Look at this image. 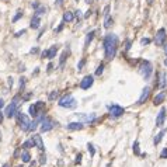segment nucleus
I'll list each match as a JSON object with an SVG mask.
<instances>
[{
	"label": "nucleus",
	"instance_id": "61",
	"mask_svg": "<svg viewBox=\"0 0 167 167\" xmlns=\"http://www.w3.org/2000/svg\"><path fill=\"white\" fill-rule=\"evenodd\" d=\"M77 1H79V0H77Z\"/></svg>",
	"mask_w": 167,
	"mask_h": 167
},
{
	"label": "nucleus",
	"instance_id": "44",
	"mask_svg": "<svg viewBox=\"0 0 167 167\" xmlns=\"http://www.w3.org/2000/svg\"><path fill=\"white\" fill-rule=\"evenodd\" d=\"M7 83H9V87H13V84H14L13 77H9V79H7Z\"/></svg>",
	"mask_w": 167,
	"mask_h": 167
},
{
	"label": "nucleus",
	"instance_id": "51",
	"mask_svg": "<svg viewBox=\"0 0 167 167\" xmlns=\"http://www.w3.org/2000/svg\"><path fill=\"white\" fill-rule=\"evenodd\" d=\"M4 107V101H3V98H0V110Z\"/></svg>",
	"mask_w": 167,
	"mask_h": 167
},
{
	"label": "nucleus",
	"instance_id": "54",
	"mask_svg": "<svg viewBox=\"0 0 167 167\" xmlns=\"http://www.w3.org/2000/svg\"><path fill=\"white\" fill-rule=\"evenodd\" d=\"M84 3H87V4H91V3H93V0H84Z\"/></svg>",
	"mask_w": 167,
	"mask_h": 167
},
{
	"label": "nucleus",
	"instance_id": "58",
	"mask_svg": "<svg viewBox=\"0 0 167 167\" xmlns=\"http://www.w3.org/2000/svg\"><path fill=\"white\" fill-rule=\"evenodd\" d=\"M164 66H167V58L164 59Z\"/></svg>",
	"mask_w": 167,
	"mask_h": 167
},
{
	"label": "nucleus",
	"instance_id": "57",
	"mask_svg": "<svg viewBox=\"0 0 167 167\" xmlns=\"http://www.w3.org/2000/svg\"><path fill=\"white\" fill-rule=\"evenodd\" d=\"M3 167H10V166L7 164V163H4V164H3Z\"/></svg>",
	"mask_w": 167,
	"mask_h": 167
},
{
	"label": "nucleus",
	"instance_id": "17",
	"mask_svg": "<svg viewBox=\"0 0 167 167\" xmlns=\"http://www.w3.org/2000/svg\"><path fill=\"white\" fill-rule=\"evenodd\" d=\"M157 80L159 82H156V86H157L159 88H164L167 86V82H166V73L164 72H162V73L157 74Z\"/></svg>",
	"mask_w": 167,
	"mask_h": 167
},
{
	"label": "nucleus",
	"instance_id": "49",
	"mask_svg": "<svg viewBox=\"0 0 167 167\" xmlns=\"http://www.w3.org/2000/svg\"><path fill=\"white\" fill-rule=\"evenodd\" d=\"M90 16H91V11L88 10V11H86V14H84V19H88Z\"/></svg>",
	"mask_w": 167,
	"mask_h": 167
},
{
	"label": "nucleus",
	"instance_id": "42",
	"mask_svg": "<svg viewBox=\"0 0 167 167\" xmlns=\"http://www.w3.org/2000/svg\"><path fill=\"white\" fill-rule=\"evenodd\" d=\"M24 34H25V30H21V31H19V33H16V35H14V37L19 38V37H21V35H24Z\"/></svg>",
	"mask_w": 167,
	"mask_h": 167
},
{
	"label": "nucleus",
	"instance_id": "53",
	"mask_svg": "<svg viewBox=\"0 0 167 167\" xmlns=\"http://www.w3.org/2000/svg\"><path fill=\"white\" fill-rule=\"evenodd\" d=\"M52 66H53L52 63H49V65H48V72H51V70H52Z\"/></svg>",
	"mask_w": 167,
	"mask_h": 167
},
{
	"label": "nucleus",
	"instance_id": "1",
	"mask_svg": "<svg viewBox=\"0 0 167 167\" xmlns=\"http://www.w3.org/2000/svg\"><path fill=\"white\" fill-rule=\"evenodd\" d=\"M119 45V39L115 34H107L102 39V48H104V58L107 60H111L115 58L117 49Z\"/></svg>",
	"mask_w": 167,
	"mask_h": 167
},
{
	"label": "nucleus",
	"instance_id": "29",
	"mask_svg": "<svg viewBox=\"0 0 167 167\" xmlns=\"http://www.w3.org/2000/svg\"><path fill=\"white\" fill-rule=\"evenodd\" d=\"M87 150H88V153H90V156L94 157V154H96V148H94L93 143H90V142H88L87 143Z\"/></svg>",
	"mask_w": 167,
	"mask_h": 167
},
{
	"label": "nucleus",
	"instance_id": "37",
	"mask_svg": "<svg viewBox=\"0 0 167 167\" xmlns=\"http://www.w3.org/2000/svg\"><path fill=\"white\" fill-rule=\"evenodd\" d=\"M33 96H34V93H27V94H24V96H23V101H28V100L33 97Z\"/></svg>",
	"mask_w": 167,
	"mask_h": 167
},
{
	"label": "nucleus",
	"instance_id": "2",
	"mask_svg": "<svg viewBox=\"0 0 167 167\" xmlns=\"http://www.w3.org/2000/svg\"><path fill=\"white\" fill-rule=\"evenodd\" d=\"M23 102V100H21V97H20V94H17V96H14L13 100H11V102H10L9 105L6 107L4 110V117H7V118H11V117L16 115V112H17V110H19L20 104Z\"/></svg>",
	"mask_w": 167,
	"mask_h": 167
},
{
	"label": "nucleus",
	"instance_id": "30",
	"mask_svg": "<svg viewBox=\"0 0 167 167\" xmlns=\"http://www.w3.org/2000/svg\"><path fill=\"white\" fill-rule=\"evenodd\" d=\"M132 149H134V153L136 154V156H140V149H139V142H138V140H135Z\"/></svg>",
	"mask_w": 167,
	"mask_h": 167
},
{
	"label": "nucleus",
	"instance_id": "55",
	"mask_svg": "<svg viewBox=\"0 0 167 167\" xmlns=\"http://www.w3.org/2000/svg\"><path fill=\"white\" fill-rule=\"evenodd\" d=\"M164 53H166V56H167V45H164Z\"/></svg>",
	"mask_w": 167,
	"mask_h": 167
},
{
	"label": "nucleus",
	"instance_id": "38",
	"mask_svg": "<svg viewBox=\"0 0 167 167\" xmlns=\"http://www.w3.org/2000/svg\"><path fill=\"white\" fill-rule=\"evenodd\" d=\"M25 77H21V79H20V90H23L24 88V86H25Z\"/></svg>",
	"mask_w": 167,
	"mask_h": 167
},
{
	"label": "nucleus",
	"instance_id": "4",
	"mask_svg": "<svg viewBox=\"0 0 167 167\" xmlns=\"http://www.w3.org/2000/svg\"><path fill=\"white\" fill-rule=\"evenodd\" d=\"M138 72H139V74L145 80H149L152 73H153V66H152V63L149 60H142L139 68H138Z\"/></svg>",
	"mask_w": 167,
	"mask_h": 167
},
{
	"label": "nucleus",
	"instance_id": "32",
	"mask_svg": "<svg viewBox=\"0 0 167 167\" xmlns=\"http://www.w3.org/2000/svg\"><path fill=\"white\" fill-rule=\"evenodd\" d=\"M21 17H23V11H21V10H19V11H17V14H16V16H14V19H13V23H17V21H19V20L21 19Z\"/></svg>",
	"mask_w": 167,
	"mask_h": 167
},
{
	"label": "nucleus",
	"instance_id": "31",
	"mask_svg": "<svg viewBox=\"0 0 167 167\" xmlns=\"http://www.w3.org/2000/svg\"><path fill=\"white\" fill-rule=\"evenodd\" d=\"M102 72H104V63H100L98 68L96 69V76H101Z\"/></svg>",
	"mask_w": 167,
	"mask_h": 167
},
{
	"label": "nucleus",
	"instance_id": "41",
	"mask_svg": "<svg viewBox=\"0 0 167 167\" xmlns=\"http://www.w3.org/2000/svg\"><path fill=\"white\" fill-rule=\"evenodd\" d=\"M131 45H132V41H131V39H126V47H125V51H129V49H131Z\"/></svg>",
	"mask_w": 167,
	"mask_h": 167
},
{
	"label": "nucleus",
	"instance_id": "24",
	"mask_svg": "<svg viewBox=\"0 0 167 167\" xmlns=\"http://www.w3.org/2000/svg\"><path fill=\"white\" fill-rule=\"evenodd\" d=\"M73 19H74V14L72 13V11H65L63 13V21L65 23H70V21H73Z\"/></svg>",
	"mask_w": 167,
	"mask_h": 167
},
{
	"label": "nucleus",
	"instance_id": "36",
	"mask_svg": "<svg viewBox=\"0 0 167 167\" xmlns=\"http://www.w3.org/2000/svg\"><path fill=\"white\" fill-rule=\"evenodd\" d=\"M160 159H167V148H163V150L160 152Z\"/></svg>",
	"mask_w": 167,
	"mask_h": 167
},
{
	"label": "nucleus",
	"instance_id": "23",
	"mask_svg": "<svg viewBox=\"0 0 167 167\" xmlns=\"http://www.w3.org/2000/svg\"><path fill=\"white\" fill-rule=\"evenodd\" d=\"M94 35H96V31H90V33L86 35V39H84V48H88V45H90V42L93 41Z\"/></svg>",
	"mask_w": 167,
	"mask_h": 167
},
{
	"label": "nucleus",
	"instance_id": "39",
	"mask_svg": "<svg viewBox=\"0 0 167 167\" xmlns=\"http://www.w3.org/2000/svg\"><path fill=\"white\" fill-rule=\"evenodd\" d=\"M63 25H65V21H63V20H62V23H60V25L58 28H55V33H60V31H62V28H63Z\"/></svg>",
	"mask_w": 167,
	"mask_h": 167
},
{
	"label": "nucleus",
	"instance_id": "35",
	"mask_svg": "<svg viewBox=\"0 0 167 167\" xmlns=\"http://www.w3.org/2000/svg\"><path fill=\"white\" fill-rule=\"evenodd\" d=\"M150 41H152L150 38H142L140 39V45H148V44H150Z\"/></svg>",
	"mask_w": 167,
	"mask_h": 167
},
{
	"label": "nucleus",
	"instance_id": "22",
	"mask_svg": "<svg viewBox=\"0 0 167 167\" xmlns=\"http://www.w3.org/2000/svg\"><path fill=\"white\" fill-rule=\"evenodd\" d=\"M166 131H167V129H164V128H163V129L160 131V132H159V134L156 135V136H154V139H153V145H154V146H157V145L160 143V142H162L163 136L166 135Z\"/></svg>",
	"mask_w": 167,
	"mask_h": 167
},
{
	"label": "nucleus",
	"instance_id": "13",
	"mask_svg": "<svg viewBox=\"0 0 167 167\" xmlns=\"http://www.w3.org/2000/svg\"><path fill=\"white\" fill-rule=\"evenodd\" d=\"M167 110L166 107H162L160 111L157 114V118H156V126H163L164 125V121H166V117H167Z\"/></svg>",
	"mask_w": 167,
	"mask_h": 167
},
{
	"label": "nucleus",
	"instance_id": "59",
	"mask_svg": "<svg viewBox=\"0 0 167 167\" xmlns=\"http://www.w3.org/2000/svg\"><path fill=\"white\" fill-rule=\"evenodd\" d=\"M0 140H1V132H0Z\"/></svg>",
	"mask_w": 167,
	"mask_h": 167
},
{
	"label": "nucleus",
	"instance_id": "15",
	"mask_svg": "<svg viewBox=\"0 0 167 167\" xmlns=\"http://www.w3.org/2000/svg\"><path fill=\"white\" fill-rule=\"evenodd\" d=\"M149 96H150V87L146 86V87H143V90H142V94H140L139 100H138V104H143V102H146V100L149 98Z\"/></svg>",
	"mask_w": 167,
	"mask_h": 167
},
{
	"label": "nucleus",
	"instance_id": "40",
	"mask_svg": "<svg viewBox=\"0 0 167 167\" xmlns=\"http://www.w3.org/2000/svg\"><path fill=\"white\" fill-rule=\"evenodd\" d=\"M82 157H83V156H82V153H79L77 156H76V160H74V163H76V164L82 163Z\"/></svg>",
	"mask_w": 167,
	"mask_h": 167
},
{
	"label": "nucleus",
	"instance_id": "7",
	"mask_svg": "<svg viewBox=\"0 0 167 167\" xmlns=\"http://www.w3.org/2000/svg\"><path fill=\"white\" fill-rule=\"evenodd\" d=\"M108 111H110V117L111 118H119L125 114V108L118 105V104H111V105H108Z\"/></svg>",
	"mask_w": 167,
	"mask_h": 167
},
{
	"label": "nucleus",
	"instance_id": "9",
	"mask_svg": "<svg viewBox=\"0 0 167 167\" xmlns=\"http://www.w3.org/2000/svg\"><path fill=\"white\" fill-rule=\"evenodd\" d=\"M166 41H167V33L164 28H160L157 33H156V37H154V44L157 47H163L166 45Z\"/></svg>",
	"mask_w": 167,
	"mask_h": 167
},
{
	"label": "nucleus",
	"instance_id": "8",
	"mask_svg": "<svg viewBox=\"0 0 167 167\" xmlns=\"http://www.w3.org/2000/svg\"><path fill=\"white\" fill-rule=\"evenodd\" d=\"M56 125H58V124H56L52 118L44 117V119L41 121V132H49V131H52Z\"/></svg>",
	"mask_w": 167,
	"mask_h": 167
},
{
	"label": "nucleus",
	"instance_id": "56",
	"mask_svg": "<svg viewBox=\"0 0 167 167\" xmlns=\"http://www.w3.org/2000/svg\"><path fill=\"white\" fill-rule=\"evenodd\" d=\"M153 1H154V0H148V3H150V4H152Z\"/></svg>",
	"mask_w": 167,
	"mask_h": 167
},
{
	"label": "nucleus",
	"instance_id": "19",
	"mask_svg": "<svg viewBox=\"0 0 167 167\" xmlns=\"http://www.w3.org/2000/svg\"><path fill=\"white\" fill-rule=\"evenodd\" d=\"M69 55H70V51H69V49H65V51L62 52L60 59H59V68H60V69L65 66V62H66V59H68V56H69Z\"/></svg>",
	"mask_w": 167,
	"mask_h": 167
},
{
	"label": "nucleus",
	"instance_id": "50",
	"mask_svg": "<svg viewBox=\"0 0 167 167\" xmlns=\"http://www.w3.org/2000/svg\"><path fill=\"white\" fill-rule=\"evenodd\" d=\"M63 3V0H55V6H60Z\"/></svg>",
	"mask_w": 167,
	"mask_h": 167
},
{
	"label": "nucleus",
	"instance_id": "33",
	"mask_svg": "<svg viewBox=\"0 0 167 167\" xmlns=\"http://www.w3.org/2000/svg\"><path fill=\"white\" fill-rule=\"evenodd\" d=\"M47 163V156L44 154V152H41V154H39V164H45Z\"/></svg>",
	"mask_w": 167,
	"mask_h": 167
},
{
	"label": "nucleus",
	"instance_id": "3",
	"mask_svg": "<svg viewBox=\"0 0 167 167\" xmlns=\"http://www.w3.org/2000/svg\"><path fill=\"white\" fill-rule=\"evenodd\" d=\"M16 119H17V122H19L20 128L23 129V132H28L30 131V125H31V119L28 118L27 114H24V112L19 111L17 110V112H16Z\"/></svg>",
	"mask_w": 167,
	"mask_h": 167
},
{
	"label": "nucleus",
	"instance_id": "11",
	"mask_svg": "<svg viewBox=\"0 0 167 167\" xmlns=\"http://www.w3.org/2000/svg\"><path fill=\"white\" fill-rule=\"evenodd\" d=\"M56 53H58V45H52L49 49H47V51H42L41 53V58L42 59H53V58H56Z\"/></svg>",
	"mask_w": 167,
	"mask_h": 167
},
{
	"label": "nucleus",
	"instance_id": "20",
	"mask_svg": "<svg viewBox=\"0 0 167 167\" xmlns=\"http://www.w3.org/2000/svg\"><path fill=\"white\" fill-rule=\"evenodd\" d=\"M164 98H166V91H160V93L153 98V104L154 105H159V104H162L164 101Z\"/></svg>",
	"mask_w": 167,
	"mask_h": 167
},
{
	"label": "nucleus",
	"instance_id": "18",
	"mask_svg": "<svg viewBox=\"0 0 167 167\" xmlns=\"http://www.w3.org/2000/svg\"><path fill=\"white\" fill-rule=\"evenodd\" d=\"M39 27H41V19H39V16H34L31 19V23H30V28L38 30Z\"/></svg>",
	"mask_w": 167,
	"mask_h": 167
},
{
	"label": "nucleus",
	"instance_id": "28",
	"mask_svg": "<svg viewBox=\"0 0 167 167\" xmlns=\"http://www.w3.org/2000/svg\"><path fill=\"white\" fill-rule=\"evenodd\" d=\"M45 13H47V7H45V6H39V7L35 10V16H39V17Z\"/></svg>",
	"mask_w": 167,
	"mask_h": 167
},
{
	"label": "nucleus",
	"instance_id": "6",
	"mask_svg": "<svg viewBox=\"0 0 167 167\" xmlns=\"http://www.w3.org/2000/svg\"><path fill=\"white\" fill-rule=\"evenodd\" d=\"M59 107L62 108H70V110H73V108H76V105H77V101H76V98L72 96V94H66V96H63V97L59 100Z\"/></svg>",
	"mask_w": 167,
	"mask_h": 167
},
{
	"label": "nucleus",
	"instance_id": "16",
	"mask_svg": "<svg viewBox=\"0 0 167 167\" xmlns=\"http://www.w3.org/2000/svg\"><path fill=\"white\" fill-rule=\"evenodd\" d=\"M83 128H84V124L80 122V121H77V122H70V124L66 125V129L68 131H82Z\"/></svg>",
	"mask_w": 167,
	"mask_h": 167
},
{
	"label": "nucleus",
	"instance_id": "47",
	"mask_svg": "<svg viewBox=\"0 0 167 167\" xmlns=\"http://www.w3.org/2000/svg\"><path fill=\"white\" fill-rule=\"evenodd\" d=\"M3 119H4V112H1V111H0V124L3 122Z\"/></svg>",
	"mask_w": 167,
	"mask_h": 167
},
{
	"label": "nucleus",
	"instance_id": "26",
	"mask_svg": "<svg viewBox=\"0 0 167 167\" xmlns=\"http://www.w3.org/2000/svg\"><path fill=\"white\" fill-rule=\"evenodd\" d=\"M31 148H35V145H34L33 139H30V140H25L23 145H21V149H31Z\"/></svg>",
	"mask_w": 167,
	"mask_h": 167
},
{
	"label": "nucleus",
	"instance_id": "43",
	"mask_svg": "<svg viewBox=\"0 0 167 167\" xmlns=\"http://www.w3.org/2000/svg\"><path fill=\"white\" fill-rule=\"evenodd\" d=\"M31 7L37 10L38 7H39V3H38V1H33V3H31Z\"/></svg>",
	"mask_w": 167,
	"mask_h": 167
},
{
	"label": "nucleus",
	"instance_id": "10",
	"mask_svg": "<svg viewBox=\"0 0 167 167\" xmlns=\"http://www.w3.org/2000/svg\"><path fill=\"white\" fill-rule=\"evenodd\" d=\"M76 117L83 124H94L96 122V114H76Z\"/></svg>",
	"mask_w": 167,
	"mask_h": 167
},
{
	"label": "nucleus",
	"instance_id": "27",
	"mask_svg": "<svg viewBox=\"0 0 167 167\" xmlns=\"http://www.w3.org/2000/svg\"><path fill=\"white\" fill-rule=\"evenodd\" d=\"M58 97H59V91H58V90H53V91H51V93H49L48 100H49V101H53V100H56Z\"/></svg>",
	"mask_w": 167,
	"mask_h": 167
},
{
	"label": "nucleus",
	"instance_id": "14",
	"mask_svg": "<svg viewBox=\"0 0 167 167\" xmlns=\"http://www.w3.org/2000/svg\"><path fill=\"white\" fill-rule=\"evenodd\" d=\"M33 139V142H34V145H35V148H38L39 149V152H44L45 150V146H44V142H42V138H41V135H38V134H35L31 138Z\"/></svg>",
	"mask_w": 167,
	"mask_h": 167
},
{
	"label": "nucleus",
	"instance_id": "52",
	"mask_svg": "<svg viewBox=\"0 0 167 167\" xmlns=\"http://www.w3.org/2000/svg\"><path fill=\"white\" fill-rule=\"evenodd\" d=\"M30 166H31V167H35V166H37V163L31 160V162H30Z\"/></svg>",
	"mask_w": 167,
	"mask_h": 167
},
{
	"label": "nucleus",
	"instance_id": "21",
	"mask_svg": "<svg viewBox=\"0 0 167 167\" xmlns=\"http://www.w3.org/2000/svg\"><path fill=\"white\" fill-rule=\"evenodd\" d=\"M20 159L23 160V163H30L31 162V153L28 152L27 149H24L21 152V154H20Z\"/></svg>",
	"mask_w": 167,
	"mask_h": 167
},
{
	"label": "nucleus",
	"instance_id": "25",
	"mask_svg": "<svg viewBox=\"0 0 167 167\" xmlns=\"http://www.w3.org/2000/svg\"><path fill=\"white\" fill-rule=\"evenodd\" d=\"M112 23H114V20H112V17L110 14L104 16V28H110L112 25Z\"/></svg>",
	"mask_w": 167,
	"mask_h": 167
},
{
	"label": "nucleus",
	"instance_id": "48",
	"mask_svg": "<svg viewBox=\"0 0 167 167\" xmlns=\"http://www.w3.org/2000/svg\"><path fill=\"white\" fill-rule=\"evenodd\" d=\"M19 156H20V148L17 149V150H16V152H14V157L17 159V157H19Z\"/></svg>",
	"mask_w": 167,
	"mask_h": 167
},
{
	"label": "nucleus",
	"instance_id": "34",
	"mask_svg": "<svg viewBox=\"0 0 167 167\" xmlns=\"http://www.w3.org/2000/svg\"><path fill=\"white\" fill-rule=\"evenodd\" d=\"M84 65H86V59L83 58V59H82V60L79 62V63H77V69H79V70H82V69L84 68Z\"/></svg>",
	"mask_w": 167,
	"mask_h": 167
},
{
	"label": "nucleus",
	"instance_id": "45",
	"mask_svg": "<svg viewBox=\"0 0 167 167\" xmlns=\"http://www.w3.org/2000/svg\"><path fill=\"white\" fill-rule=\"evenodd\" d=\"M107 14H110V6L104 7V16H107Z\"/></svg>",
	"mask_w": 167,
	"mask_h": 167
},
{
	"label": "nucleus",
	"instance_id": "12",
	"mask_svg": "<svg viewBox=\"0 0 167 167\" xmlns=\"http://www.w3.org/2000/svg\"><path fill=\"white\" fill-rule=\"evenodd\" d=\"M93 83H94V77L93 76H84L83 79L80 80V88L82 90H88V88L93 86Z\"/></svg>",
	"mask_w": 167,
	"mask_h": 167
},
{
	"label": "nucleus",
	"instance_id": "60",
	"mask_svg": "<svg viewBox=\"0 0 167 167\" xmlns=\"http://www.w3.org/2000/svg\"><path fill=\"white\" fill-rule=\"evenodd\" d=\"M4 1H7V0H4Z\"/></svg>",
	"mask_w": 167,
	"mask_h": 167
},
{
	"label": "nucleus",
	"instance_id": "5",
	"mask_svg": "<svg viewBox=\"0 0 167 167\" xmlns=\"http://www.w3.org/2000/svg\"><path fill=\"white\" fill-rule=\"evenodd\" d=\"M44 111H45V102L44 101L34 102V104H31L30 108H28V112H30V115L33 117V118L39 117L41 114H44Z\"/></svg>",
	"mask_w": 167,
	"mask_h": 167
},
{
	"label": "nucleus",
	"instance_id": "46",
	"mask_svg": "<svg viewBox=\"0 0 167 167\" xmlns=\"http://www.w3.org/2000/svg\"><path fill=\"white\" fill-rule=\"evenodd\" d=\"M38 51H39V49H38V48L35 47V48H33V49L30 51V53H38Z\"/></svg>",
	"mask_w": 167,
	"mask_h": 167
}]
</instances>
